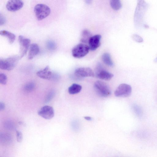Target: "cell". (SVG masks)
Instances as JSON below:
<instances>
[{
    "label": "cell",
    "instance_id": "cell-9",
    "mask_svg": "<svg viewBox=\"0 0 157 157\" xmlns=\"http://www.w3.org/2000/svg\"><path fill=\"white\" fill-rule=\"evenodd\" d=\"M38 114L46 119H50L54 115V110L52 106L45 105L42 107L38 111Z\"/></svg>",
    "mask_w": 157,
    "mask_h": 157
},
{
    "label": "cell",
    "instance_id": "cell-13",
    "mask_svg": "<svg viewBox=\"0 0 157 157\" xmlns=\"http://www.w3.org/2000/svg\"><path fill=\"white\" fill-rule=\"evenodd\" d=\"M36 74L39 77L45 79L50 80L52 76V72L48 66H46L43 70L38 71Z\"/></svg>",
    "mask_w": 157,
    "mask_h": 157
},
{
    "label": "cell",
    "instance_id": "cell-14",
    "mask_svg": "<svg viewBox=\"0 0 157 157\" xmlns=\"http://www.w3.org/2000/svg\"><path fill=\"white\" fill-rule=\"evenodd\" d=\"M39 48L36 44L33 43L31 44L29 47V50L28 55L29 59H32L39 52Z\"/></svg>",
    "mask_w": 157,
    "mask_h": 157
},
{
    "label": "cell",
    "instance_id": "cell-4",
    "mask_svg": "<svg viewBox=\"0 0 157 157\" xmlns=\"http://www.w3.org/2000/svg\"><path fill=\"white\" fill-rule=\"evenodd\" d=\"M34 12L38 20L41 21L49 15L51 9L45 4H38L34 8Z\"/></svg>",
    "mask_w": 157,
    "mask_h": 157
},
{
    "label": "cell",
    "instance_id": "cell-1",
    "mask_svg": "<svg viewBox=\"0 0 157 157\" xmlns=\"http://www.w3.org/2000/svg\"><path fill=\"white\" fill-rule=\"evenodd\" d=\"M134 14V22L137 26L143 24L144 13L148 7V5L144 0H138Z\"/></svg>",
    "mask_w": 157,
    "mask_h": 157
},
{
    "label": "cell",
    "instance_id": "cell-31",
    "mask_svg": "<svg viewBox=\"0 0 157 157\" xmlns=\"http://www.w3.org/2000/svg\"><path fill=\"white\" fill-rule=\"evenodd\" d=\"M84 118L87 120L90 121L92 119V118L91 117L88 116H86L84 117Z\"/></svg>",
    "mask_w": 157,
    "mask_h": 157
},
{
    "label": "cell",
    "instance_id": "cell-21",
    "mask_svg": "<svg viewBox=\"0 0 157 157\" xmlns=\"http://www.w3.org/2000/svg\"><path fill=\"white\" fill-rule=\"evenodd\" d=\"M55 94V92L54 90H52L50 91L45 98L44 102L47 103L51 101L53 98Z\"/></svg>",
    "mask_w": 157,
    "mask_h": 157
},
{
    "label": "cell",
    "instance_id": "cell-16",
    "mask_svg": "<svg viewBox=\"0 0 157 157\" xmlns=\"http://www.w3.org/2000/svg\"><path fill=\"white\" fill-rule=\"evenodd\" d=\"M0 35L7 38L10 44L13 43L15 40L16 36L14 34L5 30L1 31Z\"/></svg>",
    "mask_w": 157,
    "mask_h": 157
},
{
    "label": "cell",
    "instance_id": "cell-29",
    "mask_svg": "<svg viewBox=\"0 0 157 157\" xmlns=\"http://www.w3.org/2000/svg\"><path fill=\"white\" fill-rule=\"evenodd\" d=\"M5 106L4 103L2 102H0V110H3L5 108Z\"/></svg>",
    "mask_w": 157,
    "mask_h": 157
},
{
    "label": "cell",
    "instance_id": "cell-20",
    "mask_svg": "<svg viewBox=\"0 0 157 157\" xmlns=\"http://www.w3.org/2000/svg\"><path fill=\"white\" fill-rule=\"evenodd\" d=\"M35 86V84L33 82H30L25 85L24 89L26 92H30L34 90Z\"/></svg>",
    "mask_w": 157,
    "mask_h": 157
},
{
    "label": "cell",
    "instance_id": "cell-27",
    "mask_svg": "<svg viewBox=\"0 0 157 157\" xmlns=\"http://www.w3.org/2000/svg\"><path fill=\"white\" fill-rule=\"evenodd\" d=\"M11 121H7L5 125L6 128L10 129L13 128V124Z\"/></svg>",
    "mask_w": 157,
    "mask_h": 157
},
{
    "label": "cell",
    "instance_id": "cell-22",
    "mask_svg": "<svg viewBox=\"0 0 157 157\" xmlns=\"http://www.w3.org/2000/svg\"><path fill=\"white\" fill-rule=\"evenodd\" d=\"M132 38L134 40L138 43H141L143 41V38L136 34H133L132 36Z\"/></svg>",
    "mask_w": 157,
    "mask_h": 157
},
{
    "label": "cell",
    "instance_id": "cell-10",
    "mask_svg": "<svg viewBox=\"0 0 157 157\" xmlns=\"http://www.w3.org/2000/svg\"><path fill=\"white\" fill-rule=\"evenodd\" d=\"M75 75L77 77L81 78L87 77H94V73L90 67H82L77 68L74 72Z\"/></svg>",
    "mask_w": 157,
    "mask_h": 157
},
{
    "label": "cell",
    "instance_id": "cell-15",
    "mask_svg": "<svg viewBox=\"0 0 157 157\" xmlns=\"http://www.w3.org/2000/svg\"><path fill=\"white\" fill-rule=\"evenodd\" d=\"M92 36L91 32L88 30L85 29L82 31L80 41L83 43L86 44L88 43L90 39Z\"/></svg>",
    "mask_w": 157,
    "mask_h": 157
},
{
    "label": "cell",
    "instance_id": "cell-11",
    "mask_svg": "<svg viewBox=\"0 0 157 157\" xmlns=\"http://www.w3.org/2000/svg\"><path fill=\"white\" fill-rule=\"evenodd\" d=\"M23 5L24 2L21 0H9L6 3V7L8 10L14 12L21 9Z\"/></svg>",
    "mask_w": 157,
    "mask_h": 157
},
{
    "label": "cell",
    "instance_id": "cell-7",
    "mask_svg": "<svg viewBox=\"0 0 157 157\" xmlns=\"http://www.w3.org/2000/svg\"><path fill=\"white\" fill-rule=\"evenodd\" d=\"M132 87L128 84L122 83L120 84L115 90L114 94L118 97H126L129 96L132 92Z\"/></svg>",
    "mask_w": 157,
    "mask_h": 157
},
{
    "label": "cell",
    "instance_id": "cell-23",
    "mask_svg": "<svg viewBox=\"0 0 157 157\" xmlns=\"http://www.w3.org/2000/svg\"><path fill=\"white\" fill-rule=\"evenodd\" d=\"M7 78L6 75L3 73L0 74V83L1 84L5 85L7 82Z\"/></svg>",
    "mask_w": 157,
    "mask_h": 157
},
{
    "label": "cell",
    "instance_id": "cell-8",
    "mask_svg": "<svg viewBox=\"0 0 157 157\" xmlns=\"http://www.w3.org/2000/svg\"><path fill=\"white\" fill-rule=\"evenodd\" d=\"M18 42L20 46V57L22 58L25 55L30 46V40L24 38L21 35L18 36Z\"/></svg>",
    "mask_w": 157,
    "mask_h": 157
},
{
    "label": "cell",
    "instance_id": "cell-19",
    "mask_svg": "<svg viewBox=\"0 0 157 157\" xmlns=\"http://www.w3.org/2000/svg\"><path fill=\"white\" fill-rule=\"evenodd\" d=\"M109 2L111 7L114 10H119L122 7L120 0H109Z\"/></svg>",
    "mask_w": 157,
    "mask_h": 157
},
{
    "label": "cell",
    "instance_id": "cell-6",
    "mask_svg": "<svg viewBox=\"0 0 157 157\" xmlns=\"http://www.w3.org/2000/svg\"><path fill=\"white\" fill-rule=\"evenodd\" d=\"M103 66L100 63H98L97 65L95 76L97 78L105 80H109L113 76L112 73L104 69Z\"/></svg>",
    "mask_w": 157,
    "mask_h": 157
},
{
    "label": "cell",
    "instance_id": "cell-18",
    "mask_svg": "<svg viewBox=\"0 0 157 157\" xmlns=\"http://www.w3.org/2000/svg\"><path fill=\"white\" fill-rule=\"evenodd\" d=\"M82 88V86L76 83H73L68 89L69 93L71 94H77L79 93Z\"/></svg>",
    "mask_w": 157,
    "mask_h": 157
},
{
    "label": "cell",
    "instance_id": "cell-5",
    "mask_svg": "<svg viewBox=\"0 0 157 157\" xmlns=\"http://www.w3.org/2000/svg\"><path fill=\"white\" fill-rule=\"evenodd\" d=\"M90 50L89 46L84 43H80L75 46L72 50V54L75 58H80L86 55Z\"/></svg>",
    "mask_w": 157,
    "mask_h": 157
},
{
    "label": "cell",
    "instance_id": "cell-2",
    "mask_svg": "<svg viewBox=\"0 0 157 157\" xmlns=\"http://www.w3.org/2000/svg\"><path fill=\"white\" fill-rule=\"evenodd\" d=\"M94 90L98 95L102 97H106L111 94V91L108 85L103 81L98 80L94 84Z\"/></svg>",
    "mask_w": 157,
    "mask_h": 157
},
{
    "label": "cell",
    "instance_id": "cell-28",
    "mask_svg": "<svg viewBox=\"0 0 157 157\" xmlns=\"http://www.w3.org/2000/svg\"><path fill=\"white\" fill-rule=\"evenodd\" d=\"M48 48L51 49H54L55 48V46L54 43L52 41L48 42Z\"/></svg>",
    "mask_w": 157,
    "mask_h": 157
},
{
    "label": "cell",
    "instance_id": "cell-26",
    "mask_svg": "<svg viewBox=\"0 0 157 157\" xmlns=\"http://www.w3.org/2000/svg\"><path fill=\"white\" fill-rule=\"evenodd\" d=\"M6 22V19L5 17L1 13L0 14V24L2 25L5 24Z\"/></svg>",
    "mask_w": 157,
    "mask_h": 157
},
{
    "label": "cell",
    "instance_id": "cell-30",
    "mask_svg": "<svg viewBox=\"0 0 157 157\" xmlns=\"http://www.w3.org/2000/svg\"><path fill=\"white\" fill-rule=\"evenodd\" d=\"M85 2L87 4H90L91 3L92 0H84Z\"/></svg>",
    "mask_w": 157,
    "mask_h": 157
},
{
    "label": "cell",
    "instance_id": "cell-25",
    "mask_svg": "<svg viewBox=\"0 0 157 157\" xmlns=\"http://www.w3.org/2000/svg\"><path fill=\"white\" fill-rule=\"evenodd\" d=\"M1 140H2V141H8L10 140V136H9L8 135L4 134L1 135Z\"/></svg>",
    "mask_w": 157,
    "mask_h": 157
},
{
    "label": "cell",
    "instance_id": "cell-24",
    "mask_svg": "<svg viewBox=\"0 0 157 157\" xmlns=\"http://www.w3.org/2000/svg\"><path fill=\"white\" fill-rule=\"evenodd\" d=\"M17 140L18 142H21L23 140V135L21 132L19 131H16Z\"/></svg>",
    "mask_w": 157,
    "mask_h": 157
},
{
    "label": "cell",
    "instance_id": "cell-3",
    "mask_svg": "<svg viewBox=\"0 0 157 157\" xmlns=\"http://www.w3.org/2000/svg\"><path fill=\"white\" fill-rule=\"evenodd\" d=\"M20 58V56H15L6 59H1L0 69L7 71L13 69L17 65Z\"/></svg>",
    "mask_w": 157,
    "mask_h": 157
},
{
    "label": "cell",
    "instance_id": "cell-32",
    "mask_svg": "<svg viewBox=\"0 0 157 157\" xmlns=\"http://www.w3.org/2000/svg\"><path fill=\"white\" fill-rule=\"evenodd\" d=\"M154 61L155 62H157V56L154 60Z\"/></svg>",
    "mask_w": 157,
    "mask_h": 157
},
{
    "label": "cell",
    "instance_id": "cell-12",
    "mask_svg": "<svg viewBox=\"0 0 157 157\" xmlns=\"http://www.w3.org/2000/svg\"><path fill=\"white\" fill-rule=\"evenodd\" d=\"M101 36L99 34L92 36L88 42L90 49L92 51L95 50L100 45Z\"/></svg>",
    "mask_w": 157,
    "mask_h": 157
},
{
    "label": "cell",
    "instance_id": "cell-17",
    "mask_svg": "<svg viewBox=\"0 0 157 157\" xmlns=\"http://www.w3.org/2000/svg\"><path fill=\"white\" fill-rule=\"evenodd\" d=\"M102 59L103 63L107 66L111 67L114 66V63L109 53H104L102 55Z\"/></svg>",
    "mask_w": 157,
    "mask_h": 157
}]
</instances>
